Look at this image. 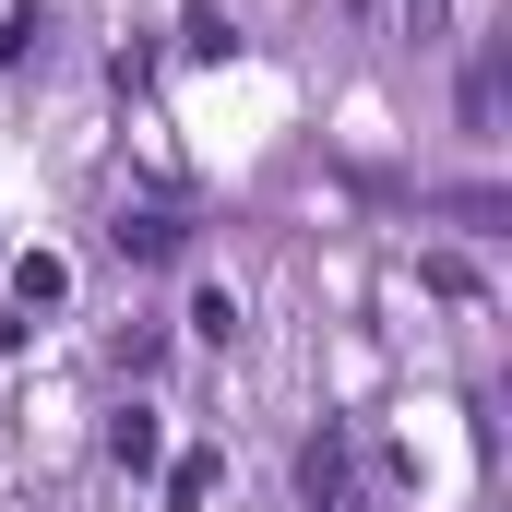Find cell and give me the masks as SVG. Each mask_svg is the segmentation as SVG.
Listing matches in <instances>:
<instances>
[{"label":"cell","mask_w":512,"mask_h":512,"mask_svg":"<svg viewBox=\"0 0 512 512\" xmlns=\"http://www.w3.org/2000/svg\"><path fill=\"white\" fill-rule=\"evenodd\" d=\"M120 262H179V215H120Z\"/></svg>","instance_id":"obj_1"}]
</instances>
